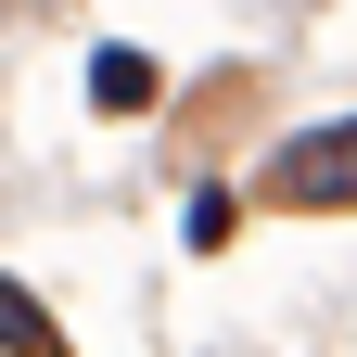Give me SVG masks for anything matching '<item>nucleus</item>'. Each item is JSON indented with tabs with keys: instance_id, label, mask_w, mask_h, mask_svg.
I'll return each mask as SVG.
<instances>
[{
	"instance_id": "obj_1",
	"label": "nucleus",
	"mask_w": 357,
	"mask_h": 357,
	"mask_svg": "<svg viewBox=\"0 0 357 357\" xmlns=\"http://www.w3.org/2000/svg\"><path fill=\"white\" fill-rule=\"evenodd\" d=\"M255 192H268V204H294V217H319V204H357V115H332V128H306V141H281Z\"/></svg>"
},
{
	"instance_id": "obj_2",
	"label": "nucleus",
	"mask_w": 357,
	"mask_h": 357,
	"mask_svg": "<svg viewBox=\"0 0 357 357\" xmlns=\"http://www.w3.org/2000/svg\"><path fill=\"white\" fill-rule=\"evenodd\" d=\"M0 357H64V332H52V306H38L26 281H0Z\"/></svg>"
},
{
	"instance_id": "obj_3",
	"label": "nucleus",
	"mask_w": 357,
	"mask_h": 357,
	"mask_svg": "<svg viewBox=\"0 0 357 357\" xmlns=\"http://www.w3.org/2000/svg\"><path fill=\"white\" fill-rule=\"evenodd\" d=\"M89 102H102V115H141L153 102V64L141 52H102V64H89Z\"/></svg>"
}]
</instances>
